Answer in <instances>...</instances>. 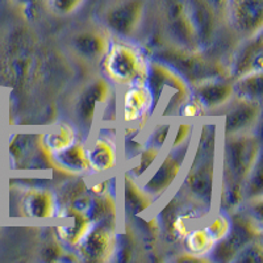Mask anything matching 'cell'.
Instances as JSON below:
<instances>
[{"mask_svg": "<svg viewBox=\"0 0 263 263\" xmlns=\"http://www.w3.org/2000/svg\"><path fill=\"white\" fill-rule=\"evenodd\" d=\"M0 2H11L12 3V2H16V0H0Z\"/></svg>", "mask_w": 263, "mask_h": 263, "instance_id": "obj_35", "label": "cell"}, {"mask_svg": "<svg viewBox=\"0 0 263 263\" xmlns=\"http://www.w3.org/2000/svg\"><path fill=\"white\" fill-rule=\"evenodd\" d=\"M0 192H2V177H0Z\"/></svg>", "mask_w": 263, "mask_h": 263, "instance_id": "obj_36", "label": "cell"}, {"mask_svg": "<svg viewBox=\"0 0 263 263\" xmlns=\"http://www.w3.org/2000/svg\"><path fill=\"white\" fill-rule=\"evenodd\" d=\"M117 222L102 221L92 224L74 253L79 260L104 263L115 258L117 249Z\"/></svg>", "mask_w": 263, "mask_h": 263, "instance_id": "obj_11", "label": "cell"}, {"mask_svg": "<svg viewBox=\"0 0 263 263\" xmlns=\"http://www.w3.org/2000/svg\"><path fill=\"white\" fill-rule=\"evenodd\" d=\"M196 125L179 190L197 203L213 210L220 179V121L216 117L205 116Z\"/></svg>", "mask_w": 263, "mask_h": 263, "instance_id": "obj_1", "label": "cell"}, {"mask_svg": "<svg viewBox=\"0 0 263 263\" xmlns=\"http://www.w3.org/2000/svg\"><path fill=\"white\" fill-rule=\"evenodd\" d=\"M162 153L163 152L156 149V147L142 144L141 145V149L137 152L135 164L132 166V168L128 173L130 174L132 177L136 178V179H144L147 175V173L153 168V166L157 163L159 157L162 156Z\"/></svg>", "mask_w": 263, "mask_h": 263, "instance_id": "obj_26", "label": "cell"}, {"mask_svg": "<svg viewBox=\"0 0 263 263\" xmlns=\"http://www.w3.org/2000/svg\"><path fill=\"white\" fill-rule=\"evenodd\" d=\"M117 90L114 84L103 77H93L87 81L74 95L72 115L77 125L91 129L96 120L107 112L108 107L116 102Z\"/></svg>", "mask_w": 263, "mask_h": 263, "instance_id": "obj_6", "label": "cell"}, {"mask_svg": "<svg viewBox=\"0 0 263 263\" xmlns=\"http://www.w3.org/2000/svg\"><path fill=\"white\" fill-rule=\"evenodd\" d=\"M191 96L199 102L206 115L221 111L233 99V82L228 78H212L191 86Z\"/></svg>", "mask_w": 263, "mask_h": 263, "instance_id": "obj_18", "label": "cell"}, {"mask_svg": "<svg viewBox=\"0 0 263 263\" xmlns=\"http://www.w3.org/2000/svg\"><path fill=\"white\" fill-rule=\"evenodd\" d=\"M232 228L229 233L220 239L210 253V258L216 262H233L234 257L249 242L262 238V221L241 210L230 215Z\"/></svg>", "mask_w": 263, "mask_h": 263, "instance_id": "obj_9", "label": "cell"}, {"mask_svg": "<svg viewBox=\"0 0 263 263\" xmlns=\"http://www.w3.org/2000/svg\"><path fill=\"white\" fill-rule=\"evenodd\" d=\"M222 137L254 132L262 115V103L233 98L221 109Z\"/></svg>", "mask_w": 263, "mask_h": 263, "instance_id": "obj_14", "label": "cell"}, {"mask_svg": "<svg viewBox=\"0 0 263 263\" xmlns=\"http://www.w3.org/2000/svg\"><path fill=\"white\" fill-rule=\"evenodd\" d=\"M55 218H65L69 221L54 228L55 238L65 246V249L69 250H75L87 232L92 227V222L88 220L87 216L77 212L69 205H61Z\"/></svg>", "mask_w": 263, "mask_h": 263, "instance_id": "obj_20", "label": "cell"}, {"mask_svg": "<svg viewBox=\"0 0 263 263\" xmlns=\"http://www.w3.org/2000/svg\"><path fill=\"white\" fill-rule=\"evenodd\" d=\"M120 199L121 208L125 215L132 217L142 216L145 212L152 210V206L156 203V199L142 189L140 180L132 177L129 173H125L121 180Z\"/></svg>", "mask_w": 263, "mask_h": 263, "instance_id": "obj_22", "label": "cell"}, {"mask_svg": "<svg viewBox=\"0 0 263 263\" xmlns=\"http://www.w3.org/2000/svg\"><path fill=\"white\" fill-rule=\"evenodd\" d=\"M3 145L6 147L9 170L25 173L28 164L34 158L40 149L39 133L12 132L7 136Z\"/></svg>", "mask_w": 263, "mask_h": 263, "instance_id": "obj_19", "label": "cell"}, {"mask_svg": "<svg viewBox=\"0 0 263 263\" xmlns=\"http://www.w3.org/2000/svg\"><path fill=\"white\" fill-rule=\"evenodd\" d=\"M228 70L232 81L253 72H263L262 33L242 40V44L234 51Z\"/></svg>", "mask_w": 263, "mask_h": 263, "instance_id": "obj_17", "label": "cell"}, {"mask_svg": "<svg viewBox=\"0 0 263 263\" xmlns=\"http://www.w3.org/2000/svg\"><path fill=\"white\" fill-rule=\"evenodd\" d=\"M78 130L71 123H58L39 133V144L49 156L69 147L78 141Z\"/></svg>", "mask_w": 263, "mask_h": 263, "instance_id": "obj_23", "label": "cell"}, {"mask_svg": "<svg viewBox=\"0 0 263 263\" xmlns=\"http://www.w3.org/2000/svg\"><path fill=\"white\" fill-rule=\"evenodd\" d=\"M120 96L116 100L117 117L126 129L138 135V130L147 125L150 117L156 111V100L147 83H136L120 88Z\"/></svg>", "mask_w": 263, "mask_h": 263, "instance_id": "obj_8", "label": "cell"}, {"mask_svg": "<svg viewBox=\"0 0 263 263\" xmlns=\"http://www.w3.org/2000/svg\"><path fill=\"white\" fill-rule=\"evenodd\" d=\"M197 121H191V120H183L174 123L173 132L170 136V142L167 147H179L183 145L191 142L196 130Z\"/></svg>", "mask_w": 263, "mask_h": 263, "instance_id": "obj_29", "label": "cell"}, {"mask_svg": "<svg viewBox=\"0 0 263 263\" xmlns=\"http://www.w3.org/2000/svg\"><path fill=\"white\" fill-rule=\"evenodd\" d=\"M112 34L104 27H86L75 30L69 39L74 57L86 65H100L111 44Z\"/></svg>", "mask_w": 263, "mask_h": 263, "instance_id": "obj_13", "label": "cell"}, {"mask_svg": "<svg viewBox=\"0 0 263 263\" xmlns=\"http://www.w3.org/2000/svg\"><path fill=\"white\" fill-rule=\"evenodd\" d=\"M86 0H46V7L53 15L66 17L78 12Z\"/></svg>", "mask_w": 263, "mask_h": 263, "instance_id": "obj_30", "label": "cell"}, {"mask_svg": "<svg viewBox=\"0 0 263 263\" xmlns=\"http://www.w3.org/2000/svg\"><path fill=\"white\" fill-rule=\"evenodd\" d=\"M182 242L185 251L203 257H210V253L216 245V241L204 225H195L191 228Z\"/></svg>", "mask_w": 263, "mask_h": 263, "instance_id": "obj_25", "label": "cell"}, {"mask_svg": "<svg viewBox=\"0 0 263 263\" xmlns=\"http://www.w3.org/2000/svg\"><path fill=\"white\" fill-rule=\"evenodd\" d=\"M177 262L180 263H210L212 262L210 257H203V255L191 254L189 251H184L182 255L177 258Z\"/></svg>", "mask_w": 263, "mask_h": 263, "instance_id": "obj_32", "label": "cell"}, {"mask_svg": "<svg viewBox=\"0 0 263 263\" xmlns=\"http://www.w3.org/2000/svg\"><path fill=\"white\" fill-rule=\"evenodd\" d=\"M4 114V109H3V100H2V96H0V126H2V124H3V116Z\"/></svg>", "mask_w": 263, "mask_h": 263, "instance_id": "obj_33", "label": "cell"}, {"mask_svg": "<svg viewBox=\"0 0 263 263\" xmlns=\"http://www.w3.org/2000/svg\"><path fill=\"white\" fill-rule=\"evenodd\" d=\"M191 146L192 141L179 147H167L146 177L140 180L142 189L152 195L156 201L173 190L174 185L180 179Z\"/></svg>", "mask_w": 263, "mask_h": 263, "instance_id": "obj_7", "label": "cell"}, {"mask_svg": "<svg viewBox=\"0 0 263 263\" xmlns=\"http://www.w3.org/2000/svg\"><path fill=\"white\" fill-rule=\"evenodd\" d=\"M150 58L144 49L129 39L112 36L111 44L100 62L102 75L116 90L145 83L149 77Z\"/></svg>", "mask_w": 263, "mask_h": 263, "instance_id": "obj_3", "label": "cell"}, {"mask_svg": "<svg viewBox=\"0 0 263 263\" xmlns=\"http://www.w3.org/2000/svg\"><path fill=\"white\" fill-rule=\"evenodd\" d=\"M146 83L154 95L156 109L158 104L163 103L162 119H173V116H177L180 105L191 95L189 82L159 60H150Z\"/></svg>", "mask_w": 263, "mask_h": 263, "instance_id": "obj_5", "label": "cell"}, {"mask_svg": "<svg viewBox=\"0 0 263 263\" xmlns=\"http://www.w3.org/2000/svg\"><path fill=\"white\" fill-rule=\"evenodd\" d=\"M204 227L210 232L211 236L213 237V239L217 243L220 239H222L229 233L230 228H232V218H230V215H228L227 212L217 210L208 217Z\"/></svg>", "mask_w": 263, "mask_h": 263, "instance_id": "obj_28", "label": "cell"}, {"mask_svg": "<svg viewBox=\"0 0 263 263\" xmlns=\"http://www.w3.org/2000/svg\"><path fill=\"white\" fill-rule=\"evenodd\" d=\"M145 12V0H115L103 11V27L112 36L132 39L144 23Z\"/></svg>", "mask_w": 263, "mask_h": 263, "instance_id": "obj_10", "label": "cell"}, {"mask_svg": "<svg viewBox=\"0 0 263 263\" xmlns=\"http://www.w3.org/2000/svg\"><path fill=\"white\" fill-rule=\"evenodd\" d=\"M233 82V98L262 103L263 98V72H253L243 75Z\"/></svg>", "mask_w": 263, "mask_h": 263, "instance_id": "obj_24", "label": "cell"}, {"mask_svg": "<svg viewBox=\"0 0 263 263\" xmlns=\"http://www.w3.org/2000/svg\"><path fill=\"white\" fill-rule=\"evenodd\" d=\"M18 2H24V3H33V2H36V0H18Z\"/></svg>", "mask_w": 263, "mask_h": 263, "instance_id": "obj_34", "label": "cell"}, {"mask_svg": "<svg viewBox=\"0 0 263 263\" xmlns=\"http://www.w3.org/2000/svg\"><path fill=\"white\" fill-rule=\"evenodd\" d=\"M220 147L217 210L232 215L246 200L245 184L260 161V140L254 132L225 136Z\"/></svg>", "mask_w": 263, "mask_h": 263, "instance_id": "obj_2", "label": "cell"}, {"mask_svg": "<svg viewBox=\"0 0 263 263\" xmlns=\"http://www.w3.org/2000/svg\"><path fill=\"white\" fill-rule=\"evenodd\" d=\"M225 16L239 39L255 36L263 30V0H225Z\"/></svg>", "mask_w": 263, "mask_h": 263, "instance_id": "obj_12", "label": "cell"}, {"mask_svg": "<svg viewBox=\"0 0 263 263\" xmlns=\"http://www.w3.org/2000/svg\"><path fill=\"white\" fill-rule=\"evenodd\" d=\"M49 158L53 171H58L66 177L78 178L88 175L86 142L83 141H75L69 147L50 154Z\"/></svg>", "mask_w": 263, "mask_h": 263, "instance_id": "obj_21", "label": "cell"}, {"mask_svg": "<svg viewBox=\"0 0 263 263\" xmlns=\"http://www.w3.org/2000/svg\"><path fill=\"white\" fill-rule=\"evenodd\" d=\"M18 215L27 218L49 220L55 218L60 211L57 195L45 187H29L18 196Z\"/></svg>", "mask_w": 263, "mask_h": 263, "instance_id": "obj_16", "label": "cell"}, {"mask_svg": "<svg viewBox=\"0 0 263 263\" xmlns=\"http://www.w3.org/2000/svg\"><path fill=\"white\" fill-rule=\"evenodd\" d=\"M156 60L170 66L171 69L175 70L180 77L189 82L190 86H195L212 78L230 79L228 66L220 61L206 57L200 49L170 45L158 50Z\"/></svg>", "mask_w": 263, "mask_h": 263, "instance_id": "obj_4", "label": "cell"}, {"mask_svg": "<svg viewBox=\"0 0 263 263\" xmlns=\"http://www.w3.org/2000/svg\"><path fill=\"white\" fill-rule=\"evenodd\" d=\"M233 262L238 263H262L263 262V243L262 238L249 242L238 254L234 257Z\"/></svg>", "mask_w": 263, "mask_h": 263, "instance_id": "obj_31", "label": "cell"}, {"mask_svg": "<svg viewBox=\"0 0 263 263\" xmlns=\"http://www.w3.org/2000/svg\"><path fill=\"white\" fill-rule=\"evenodd\" d=\"M86 156L88 163V175L102 177L114 174L119 166L120 150L116 140L111 136L98 135L86 142Z\"/></svg>", "mask_w": 263, "mask_h": 263, "instance_id": "obj_15", "label": "cell"}, {"mask_svg": "<svg viewBox=\"0 0 263 263\" xmlns=\"http://www.w3.org/2000/svg\"><path fill=\"white\" fill-rule=\"evenodd\" d=\"M174 120L173 119H162L159 120L156 125L153 126L149 135L145 137L142 144L149 145V146L156 147V149L164 152L167 149L168 142H170V136L173 132Z\"/></svg>", "mask_w": 263, "mask_h": 263, "instance_id": "obj_27", "label": "cell"}]
</instances>
